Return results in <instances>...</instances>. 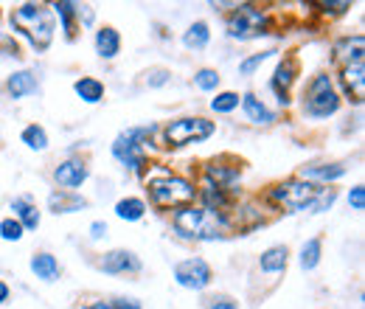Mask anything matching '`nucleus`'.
Returning a JSON list of instances; mask_svg holds the SVG:
<instances>
[{
    "label": "nucleus",
    "mask_w": 365,
    "mask_h": 309,
    "mask_svg": "<svg viewBox=\"0 0 365 309\" xmlns=\"http://www.w3.org/2000/svg\"><path fill=\"white\" fill-rule=\"evenodd\" d=\"M172 228L180 233L182 239H194V242H217L225 239L233 231V222L228 214L211 211L205 206H182L175 208L172 214Z\"/></svg>",
    "instance_id": "obj_1"
},
{
    "label": "nucleus",
    "mask_w": 365,
    "mask_h": 309,
    "mask_svg": "<svg viewBox=\"0 0 365 309\" xmlns=\"http://www.w3.org/2000/svg\"><path fill=\"white\" fill-rule=\"evenodd\" d=\"M146 191L158 208H182L197 200L194 183L180 175H172L169 169H158L155 175L146 177Z\"/></svg>",
    "instance_id": "obj_2"
},
{
    "label": "nucleus",
    "mask_w": 365,
    "mask_h": 309,
    "mask_svg": "<svg viewBox=\"0 0 365 309\" xmlns=\"http://www.w3.org/2000/svg\"><path fill=\"white\" fill-rule=\"evenodd\" d=\"M11 26L29 37V43L37 51H46L53 40V11L40 3H23L11 11Z\"/></svg>",
    "instance_id": "obj_3"
},
{
    "label": "nucleus",
    "mask_w": 365,
    "mask_h": 309,
    "mask_svg": "<svg viewBox=\"0 0 365 309\" xmlns=\"http://www.w3.org/2000/svg\"><path fill=\"white\" fill-rule=\"evenodd\" d=\"M270 34V14L253 3H239L228 14V37L247 43Z\"/></svg>",
    "instance_id": "obj_4"
},
{
    "label": "nucleus",
    "mask_w": 365,
    "mask_h": 309,
    "mask_svg": "<svg viewBox=\"0 0 365 309\" xmlns=\"http://www.w3.org/2000/svg\"><path fill=\"white\" fill-rule=\"evenodd\" d=\"M318 191L320 186H315V183H307L301 177H289L284 183H275L267 191V200L275 203L278 208H284L287 214H295V211H307L312 206V200L318 197Z\"/></svg>",
    "instance_id": "obj_5"
},
{
    "label": "nucleus",
    "mask_w": 365,
    "mask_h": 309,
    "mask_svg": "<svg viewBox=\"0 0 365 309\" xmlns=\"http://www.w3.org/2000/svg\"><path fill=\"white\" fill-rule=\"evenodd\" d=\"M340 110V93L334 90V82L329 74H318L309 88H307V98H304V113L309 118H329Z\"/></svg>",
    "instance_id": "obj_6"
},
{
    "label": "nucleus",
    "mask_w": 365,
    "mask_h": 309,
    "mask_svg": "<svg viewBox=\"0 0 365 309\" xmlns=\"http://www.w3.org/2000/svg\"><path fill=\"white\" fill-rule=\"evenodd\" d=\"M155 133V127H135V130H127L115 138L113 143V155L115 161H121L130 172H143L146 166V143Z\"/></svg>",
    "instance_id": "obj_7"
},
{
    "label": "nucleus",
    "mask_w": 365,
    "mask_h": 309,
    "mask_svg": "<svg viewBox=\"0 0 365 309\" xmlns=\"http://www.w3.org/2000/svg\"><path fill=\"white\" fill-rule=\"evenodd\" d=\"M217 133V124L202 118V116H185V118H175L166 124V143L180 149L188 143H202L211 135Z\"/></svg>",
    "instance_id": "obj_8"
},
{
    "label": "nucleus",
    "mask_w": 365,
    "mask_h": 309,
    "mask_svg": "<svg viewBox=\"0 0 365 309\" xmlns=\"http://www.w3.org/2000/svg\"><path fill=\"white\" fill-rule=\"evenodd\" d=\"M175 281L185 287V290H205L211 281H214V270L205 259L194 256V259H182L175 265Z\"/></svg>",
    "instance_id": "obj_9"
},
{
    "label": "nucleus",
    "mask_w": 365,
    "mask_h": 309,
    "mask_svg": "<svg viewBox=\"0 0 365 309\" xmlns=\"http://www.w3.org/2000/svg\"><path fill=\"white\" fill-rule=\"evenodd\" d=\"M298 71H301V65H298V59H295V56H284V59L278 62V68H275L273 79H270V88L275 90V96H278V104H281V107H287V104H289V88L295 85Z\"/></svg>",
    "instance_id": "obj_10"
},
{
    "label": "nucleus",
    "mask_w": 365,
    "mask_h": 309,
    "mask_svg": "<svg viewBox=\"0 0 365 309\" xmlns=\"http://www.w3.org/2000/svg\"><path fill=\"white\" fill-rule=\"evenodd\" d=\"M88 177H91V169L82 158H68L53 169V180L62 191H76Z\"/></svg>",
    "instance_id": "obj_11"
},
{
    "label": "nucleus",
    "mask_w": 365,
    "mask_h": 309,
    "mask_svg": "<svg viewBox=\"0 0 365 309\" xmlns=\"http://www.w3.org/2000/svg\"><path fill=\"white\" fill-rule=\"evenodd\" d=\"M340 88L346 93L349 101L354 104H363L365 98V65L363 62H349V65H340Z\"/></svg>",
    "instance_id": "obj_12"
},
{
    "label": "nucleus",
    "mask_w": 365,
    "mask_h": 309,
    "mask_svg": "<svg viewBox=\"0 0 365 309\" xmlns=\"http://www.w3.org/2000/svg\"><path fill=\"white\" fill-rule=\"evenodd\" d=\"M239 177H242V163L225 166V158H214V161L205 166V183H211V186H217V188H225V191H228Z\"/></svg>",
    "instance_id": "obj_13"
},
{
    "label": "nucleus",
    "mask_w": 365,
    "mask_h": 309,
    "mask_svg": "<svg viewBox=\"0 0 365 309\" xmlns=\"http://www.w3.org/2000/svg\"><path fill=\"white\" fill-rule=\"evenodd\" d=\"M98 267L110 275H121V273H138L140 270V259L133 250H110L104 253V259L98 262Z\"/></svg>",
    "instance_id": "obj_14"
},
{
    "label": "nucleus",
    "mask_w": 365,
    "mask_h": 309,
    "mask_svg": "<svg viewBox=\"0 0 365 309\" xmlns=\"http://www.w3.org/2000/svg\"><path fill=\"white\" fill-rule=\"evenodd\" d=\"M349 175V163H318V166H304L298 177L307 180V183H334L340 177Z\"/></svg>",
    "instance_id": "obj_15"
},
{
    "label": "nucleus",
    "mask_w": 365,
    "mask_h": 309,
    "mask_svg": "<svg viewBox=\"0 0 365 309\" xmlns=\"http://www.w3.org/2000/svg\"><path fill=\"white\" fill-rule=\"evenodd\" d=\"M365 54V37L354 34V37H343L334 43V62L349 65V62H363Z\"/></svg>",
    "instance_id": "obj_16"
},
{
    "label": "nucleus",
    "mask_w": 365,
    "mask_h": 309,
    "mask_svg": "<svg viewBox=\"0 0 365 309\" xmlns=\"http://www.w3.org/2000/svg\"><path fill=\"white\" fill-rule=\"evenodd\" d=\"M239 104H242V110H245L247 121H253V124H273L275 121L273 110H270L259 96H253V93H245Z\"/></svg>",
    "instance_id": "obj_17"
},
{
    "label": "nucleus",
    "mask_w": 365,
    "mask_h": 309,
    "mask_svg": "<svg viewBox=\"0 0 365 309\" xmlns=\"http://www.w3.org/2000/svg\"><path fill=\"white\" fill-rule=\"evenodd\" d=\"M48 206H51V211L53 214H73V211H82L85 206H88V200L85 197H79L76 191H53L51 197H48Z\"/></svg>",
    "instance_id": "obj_18"
},
{
    "label": "nucleus",
    "mask_w": 365,
    "mask_h": 309,
    "mask_svg": "<svg viewBox=\"0 0 365 309\" xmlns=\"http://www.w3.org/2000/svg\"><path fill=\"white\" fill-rule=\"evenodd\" d=\"M121 51V34L113 26H104L96 31V54L101 59H115Z\"/></svg>",
    "instance_id": "obj_19"
},
{
    "label": "nucleus",
    "mask_w": 365,
    "mask_h": 309,
    "mask_svg": "<svg viewBox=\"0 0 365 309\" xmlns=\"http://www.w3.org/2000/svg\"><path fill=\"white\" fill-rule=\"evenodd\" d=\"M289 265V248L287 245H273V248H267L262 256H259V267H262V273H284Z\"/></svg>",
    "instance_id": "obj_20"
},
{
    "label": "nucleus",
    "mask_w": 365,
    "mask_h": 309,
    "mask_svg": "<svg viewBox=\"0 0 365 309\" xmlns=\"http://www.w3.org/2000/svg\"><path fill=\"white\" fill-rule=\"evenodd\" d=\"M37 76L31 74V71H17V74H11L9 76V82H6V90H9V96L11 98H26V96H31V93H37Z\"/></svg>",
    "instance_id": "obj_21"
},
{
    "label": "nucleus",
    "mask_w": 365,
    "mask_h": 309,
    "mask_svg": "<svg viewBox=\"0 0 365 309\" xmlns=\"http://www.w3.org/2000/svg\"><path fill=\"white\" fill-rule=\"evenodd\" d=\"M11 211L17 214L14 220L23 225V231H37L40 228V208L29 200V197H17L11 203Z\"/></svg>",
    "instance_id": "obj_22"
},
{
    "label": "nucleus",
    "mask_w": 365,
    "mask_h": 309,
    "mask_svg": "<svg viewBox=\"0 0 365 309\" xmlns=\"http://www.w3.org/2000/svg\"><path fill=\"white\" fill-rule=\"evenodd\" d=\"M31 273L37 275V278H43V281H56L59 278V262H56V256H51V253H34L31 256Z\"/></svg>",
    "instance_id": "obj_23"
},
{
    "label": "nucleus",
    "mask_w": 365,
    "mask_h": 309,
    "mask_svg": "<svg viewBox=\"0 0 365 309\" xmlns=\"http://www.w3.org/2000/svg\"><path fill=\"white\" fill-rule=\"evenodd\" d=\"M208 43H211V31H208V23L205 20H197V23H191L182 31V45L191 48V51H202Z\"/></svg>",
    "instance_id": "obj_24"
},
{
    "label": "nucleus",
    "mask_w": 365,
    "mask_h": 309,
    "mask_svg": "<svg viewBox=\"0 0 365 309\" xmlns=\"http://www.w3.org/2000/svg\"><path fill=\"white\" fill-rule=\"evenodd\" d=\"M115 217L124 222H138L146 217V203L140 197H124L115 203Z\"/></svg>",
    "instance_id": "obj_25"
},
{
    "label": "nucleus",
    "mask_w": 365,
    "mask_h": 309,
    "mask_svg": "<svg viewBox=\"0 0 365 309\" xmlns=\"http://www.w3.org/2000/svg\"><path fill=\"white\" fill-rule=\"evenodd\" d=\"M73 90H76V96H79L82 101H88V104H98V101L104 98V82H98V79H93V76L76 79V82H73Z\"/></svg>",
    "instance_id": "obj_26"
},
{
    "label": "nucleus",
    "mask_w": 365,
    "mask_h": 309,
    "mask_svg": "<svg viewBox=\"0 0 365 309\" xmlns=\"http://www.w3.org/2000/svg\"><path fill=\"white\" fill-rule=\"evenodd\" d=\"M320 256H323V242H320V236H312L304 242L298 265H301V270H315L320 265Z\"/></svg>",
    "instance_id": "obj_27"
},
{
    "label": "nucleus",
    "mask_w": 365,
    "mask_h": 309,
    "mask_svg": "<svg viewBox=\"0 0 365 309\" xmlns=\"http://www.w3.org/2000/svg\"><path fill=\"white\" fill-rule=\"evenodd\" d=\"M56 14H59V20H62V31H65V37L68 40H73V20L79 17V3H71V0H62V3H53L51 6Z\"/></svg>",
    "instance_id": "obj_28"
},
{
    "label": "nucleus",
    "mask_w": 365,
    "mask_h": 309,
    "mask_svg": "<svg viewBox=\"0 0 365 309\" xmlns=\"http://www.w3.org/2000/svg\"><path fill=\"white\" fill-rule=\"evenodd\" d=\"M20 141H23L29 149H34V152H46L48 149V133H46V127H40V124H29V127L20 133Z\"/></svg>",
    "instance_id": "obj_29"
},
{
    "label": "nucleus",
    "mask_w": 365,
    "mask_h": 309,
    "mask_svg": "<svg viewBox=\"0 0 365 309\" xmlns=\"http://www.w3.org/2000/svg\"><path fill=\"white\" fill-rule=\"evenodd\" d=\"M239 101H242V96H239V93H233V90H222V93H217V98H211V110H214V113H220V116H225V113H233V110L239 107Z\"/></svg>",
    "instance_id": "obj_30"
},
{
    "label": "nucleus",
    "mask_w": 365,
    "mask_h": 309,
    "mask_svg": "<svg viewBox=\"0 0 365 309\" xmlns=\"http://www.w3.org/2000/svg\"><path fill=\"white\" fill-rule=\"evenodd\" d=\"M273 54L275 51L270 48V51H262V54H253V56L242 59V62H239V74H242V76H253V74H256V71H259V68H262Z\"/></svg>",
    "instance_id": "obj_31"
},
{
    "label": "nucleus",
    "mask_w": 365,
    "mask_h": 309,
    "mask_svg": "<svg viewBox=\"0 0 365 309\" xmlns=\"http://www.w3.org/2000/svg\"><path fill=\"white\" fill-rule=\"evenodd\" d=\"M194 85L200 90H205V93H211V90L220 88V74H217L214 68H200V71L194 74Z\"/></svg>",
    "instance_id": "obj_32"
},
{
    "label": "nucleus",
    "mask_w": 365,
    "mask_h": 309,
    "mask_svg": "<svg viewBox=\"0 0 365 309\" xmlns=\"http://www.w3.org/2000/svg\"><path fill=\"white\" fill-rule=\"evenodd\" d=\"M334 200H337V191H334V188H320L318 197H315L312 206H309V211H312V214H323V211H329V208L334 206Z\"/></svg>",
    "instance_id": "obj_33"
},
{
    "label": "nucleus",
    "mask_w": 365,
    "mask_h": 309,
    "mask_svg": "<svg viewBox=\"0 0 365 309\" xmlns=\"http://www.w3.org/2000/svg\"><path fill=\"white\" fill-rule=\"evenodd\" d=\"M23 225L14 220V217H6V220L0 222V239H6V242H20L23 239Z\"/></svg>",
    "instance_id": "obj_34"
},
{
    "label": "nucleus",
    "mask_w": 365,
    "mask_h": 309,
    "mask_svg": "<svg viewBox=\"0 0 365 309\" xmlns=\"http://www.w3.org/2000/svg\"><path fill=\"white\" fill-rule=\"evenodd\" d=\"M169 71L166 68H152V71H146V85L149 88H163L166 82H169Z\"/></svg>",
    "instance_id": "obj_35"
},
{
    "label": "nucleus",
    "mask_w": 365,
    "mask_h": 309,
    "mask_svg": "<svg viewBox=\"0 0 365 309\" xmlns=\"http://www.w3.org/2000/svg\"><path fill=\"white\" fill-rule=\"evenodd\" d=\"M349 206H351L354 211H363L365 208V186H354V188L349 191Z\"/></svg>",
    "instance_id": "obj_36"
},
{
    "label": "nucleus",
    "mask_w": 365,
    "mask_h": 309,
    "mask_svg": "<svg viewBox=\"0 0 365 309\" xmlns=\"http://www.w3.org/2000/svg\"><path fill=\"white\" fill-rule=\"evenodd\" d=\"M323 11H331V14H346L349 9H351V3L349 0H340V3H318Z\"/></svg>",
    "instance_id": "obj_37"
},
{
    "label": "nucleus",
    "mask_w": 365,
    "mask_h": 309,
    "mask_svg": "<svg viewBox=\"0 0 365 309\" xmlns=\"http://www.w3.org/2000/svg\"><path fill=\"white\" fill-rule=\"evenodd\" d=\"M208 309H239V304H236L233 298H228V295H220V298L211 301V307Z\"/></svg>",
    "instance_id": "obj_38"
},
{
    "label": "nucleus",
    "mask_w": 365,
    "mask_h": 309,
    "mask_svg": "<svg viewBox=\"0 0 365 309\" xmlns=\"http://www.w3.org/2000/svg\"><path fill=\"white\" fill-rule=\"evenodd\" d=\"M82 309H124V307H121V298H115V301H93V304H85Z\"/></svg>",
    "instance_id": "obj_39"
},
{
    "label": "nucleus",
    "mask_w": 365,
    "mask_h": 309,
    "mask_svg": "<svg viewBox=\"0 0 365 309\" xmlns=\"http://www.w3.org/2000/svg\"><path fill=\"white\" fill-rule=\"evenodd\" d=\"M104 233H107V225H104V222H93V225H91V236H93V239H101Z\"/></svg>",
    "instance_id": "obj_40"
},
{
    "label": "nucleus",
    "mask_w": 365,
    "mask_h": 309,
    "mask_svg": "<svg viewBox=\"0 0 365 309\" xmlns=\"http://www.w3.org/2000/svg\"><path fill=\"white\" fill-rule=\"evenodd\" d=\"M79 20H85L88 26L93 23V11H91V6H79Z\"/></svg>",
    "instance_id": "obj_41"
},
{
    "label": "nucleus",
    "mask_w": 365,
    "mask_h": 309,
    "mask_svg": "<svg viewBox=\"0 0 365 309\" xmlns=\"http://www.w3.org/2000/svg\"><path fill=\"white\" fill-rule=\"evenodd\" d=\"M6 301H9V284L0 281V304H6Z\"/></svg>",
    "instance_id": "obj_42"
}]
</instances>
